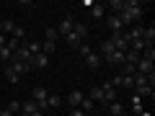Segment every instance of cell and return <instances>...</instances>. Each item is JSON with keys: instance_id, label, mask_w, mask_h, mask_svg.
<instances>
[{"instance_id": "cell-34", "label": "cell", "mask_w": 155, "mask_h": 116, "mask_svg": "<svg viewBox=\"0 0 155 116\" xmlns=\"http://www.w3.org/2000/svg\"><path fill=\"white\" fill-rule=\"evenodd\" d=\"M3 47H5V36H3V34H0V49H3Z\"/></svg>"}, {"instance_id": "cell-4", "label": "cell", "mask_w": 155, "mask_h": 116, "mask_svg": "<svg viewBox=\"0 0 155 116\" xmlns=\"http://www.w3.org/2000/svg\"><path fill=\"white\" fill-rule=\"evenodd\" d=\"M101 90H104V106H109V103H114V101H116V88L109 83V80L101 85Z\"/></svg>"}, {"instance_id": "cell-35", "label": "cell", "mask_w": 155, "mask_h": 116, "mask_svg": "<svg viewBox=\"0 0 155 116\" xmlns=\"http://www.w3.org/2000/svg\"><path fill=\"white\" fill-rule=\"evenodd\" d=\"M28 116H44V114H41V111H34V114H28Z\"/></svg>"}, {"instance_id": "cell-38", "label": "cell", "mask_w": 155, "mask_h": 116, "mask_svg": "<svg viewBox=\"0 0 155 116\" xmlns=\"http://www.w3.org/2000/svg\"><path fill=\"white\" fill-rule=\"evenodd\" d=\"M0 111H3V106H0Z\"/></svg>"}, {"instance_id": "cell-22", "label": "cell", "mask_w": 155, "mask_h": 116, "mask_svg": "<svg viewBox=\"0 0 155 116\" xmlns=\"http://www.w3.org/2000/svg\"><path fill=\"white\" fill-rule=\"evenodd\" d=\"M96 108V103L88 98V95H83V101H80V111H85V114H91V111Z\"/></svg>"}, {"instance_id": "cell-29", "label": "cell", "mask_w": 155, "mask_h": 116, "mask_svg": "<svg viewBox=\"0 0 155 116\" xmlns=\"http://www.w3.org/2000/svg\"><path fill=\"white\" fill-rule=\"evenodd\" d=\"M5 108H8V111H11V114H13V116H16V114H21V103H18V101H11V103H8V106H5Z\"/></svg>"}, {"instance_id": "cell-9", "label": "cell", "mask_w": 155, "mask_h": 116, "mask_svg": "<svg viewBox=\"0 0 155 116\" xmlns=\"http://www.w3.org/2000/svg\"><path fill=\"white\" fill-rule=\"evenodd\" d=\"M31 67H34V70H44V67H49V57H47V54L31 57Z\"/></svg>"}, {"instance_id": "cell-23", "label": "cell", "mask_w": 155, "mask_h": 116, "mask_svg": "<svg viewBox=\"0 0 155 116\" xmlns=\"http://www.w3.org/2000/svg\"><path fill=\"white\" fill-rule=\"evenodd\" d=\"M65 41H67V47H70V49H78V47L83 44V41H80V39L75 36V34H67V36H65Z\"/></svg>"}, {"instance_id": "cell-28", "label": "cell", "mask_w": 155, "mask_h": 116, "mask_svg": "<svg viewBox=\"0 0 155 116\" xmlns=\"http://www.w3.org/2000/svg\"><path fill=\"white\" fill-rule=\"evenodd\" d=\"M0 28H3V31H5V34H13V28H16V23H13L11 18H5V21L0 23Z\"/></svg>"}, {"instance_id": "cell-3", "label": "cell", "mask_w": 155, "mask_h": 116, "mask_svg": "<svg viewBox=\"0 0 155 116\" xmlns=\"http://www.w3.org/2000/svg\"><path fill=\"white\" fill-rule=\"evenodd\" d=\"M109 41L114 44L116 52H129V44H127V39H124V31H122V34H111Z\"/></svg>"}, {"instance_id": "cell-25", "label": "cell", "mask_w": 155, "mask_h": 116, "mask_svg": "<svg viewBox=\"0 0 155 116\" xmlns=\"http://www.w3.org/2000/svg\"><path fill=\"white\" fill-rule=\"evenodd\" d=\"M5 80H8V83H11V85H16V83H18V80H21V77H18V75H16V72H13V70H11V67H8V65H5Z\"/></svg>"}, {"instance_id": "cell-13", "label": "cell", "mask_w": 155, "mask_h": 116, "mask_svg": "<svg viewBox=\"0 0 155 116\" xmlns=\"http://www.w3.org/2000/svg\"><path fill=\"white\" fill-rule=\"evenodd\" d=\"M88 98L93 101V103H104V90H101V85H96V88L88 90Z\"/></svg>"}, {"instance_id": "cell-27", "label": "cell", "mask_w": 155, "mask_h": 116, "mask_svg": "<svg viewBox=\"0 0 155 116\" xmlns=\"http://www.w3.org/2000/svg\"><path fill=\"white\" fill-rule=\"evenodd\" d=\"M13 60V52L8 49V47H3V49H0V62H11Z\"/></svg>"}, {"instance_id": "cell-30", "label": "cell", "mask_w": 155, "mask_h": 116, "mask_svg": "<svg viewBox=\"0 0 155 116\" xmlns=\"http://www.w3.org/2000/svg\"><path fill=\"white\" fill-rule=\"evenodd\" d=\"M75 52H78V54H80V57H88V54H91V52H93V49H91L88 44H80V47H78Z\"/></svg>"}, {"instance_id": "cell-7", "label": "cell", "mask_w": 155, "mask_h": 116, "mask_svg": "<svg viewBox=\"0 0 155 116\" xmlns=\"http://www.w3.org/2000/svg\"><path fill=\"white\" fill-rule=\"evenodd\" d=\"M8 67H11V70L16 72L18 77H21V75H28V72L34 70V67H31V65H26V62H11V65H8Z\"/></svg>"}, {"instance_id": "cell-16", "label": "cell", "mask_w": 155, "mask_h": 116, "mask_svg": "<svg viewBox=\"0 0 155 116\" xmlns=\"http://www.w3.org/2000/svg\"><path fill=\"white\" fill-rule=\"evenodd\" d=\"M114 44H111V41H109V39H106V41H104V44H101V60H109V57L111 54H114Z\"/></svg>"}, {"instance_id": "cell-17", "label": "cell", "mask_w": 155, "mask_h": 116, "mask_svg": "<svg viewBox=\"0 0 155 116\" xmlns=\"http://www.w3.org/2000/svg\"><path fill=\"white\" fill-rule=\"evenodd\" d=\"M124 54H127V52H114L106 62H109V65H114V67H122V65H124Z\"/></svg>"}, {"instance_id": "cell-12", "label": "cell", "mask_w": 155, "mask_h": 116, "mask_svg": "<svg viewBox=\"0 0 155 116\" xmlns=\"http://www.w3.org/2000/svg\"><path fill=\"white\" fill-rule=\"evenodd\" d=\"M72 34H75L80 41H85V39H88V26H85V23H75V26H72Z\"/></svg>"}, {"instance_id": "cell-8", "label": "cell", "mask_w": 155, "mask_h": 116, "mask_svg": "<svg viewBox=\"0 0 155 116\" xmlns=\"http://www.w3.org/2000/svg\"><path fill=\"white\" fill-rule=\"evenodd\" d=\"M83 90H72L70 95H67V106H70V108H80V101H83Z\"/></svg>"}, {"instance_id": "cell-11", "label": "cell", "mask_w": 155, "mask_h": 116, "mask_svg": "<svg viewBox=\"0 0 155 116\" xmlns=\"http://www.w3.org/2000/svg\"><path fill=\"white\" fill-rule=\"evenodd\" d=\"M142 41H145V47H153V41H155V28L153 26H142Z\"/></svg>"}, {"instance_id": "cell-32", "label": "cell", "mask_w": 155, "mask_h": 116, "mask_svg": "<svg viewBox=\"0 0 155 116\" xmlns=\"http://www.w3.org/2000/svg\"><path fill=\"white\" fill-rule=\"evenodd\" d=\"M67 116H88V114L80 111V108H70V111H67Z\"/></svg>"}, {"instance_id": "cell-37", "label": "cell", "mask_w": 155, "mask_h": 116, "mask_svg": "<svg viewBox=\"0 0 155 116\" xmlns=\"http://www.w3.org/2000/svg\"><path fill=\"white\" fill-rule=\"evenodd\" d=\"M16 116H28V114H23V111H21V114H16Z\"/></svg>"}, {"instance_id": "cell-19", "label": "cell", "mask_w": 155, "mask_h": 116, "mask_svg": "<svg viewBox=\"0 0 155 116\" xmlns=\"http://www.w3.org/2000/svg\"><path fill=\"white\" fill-rule=\"evenodd\" d=\"M62 106V98L57 93H49V98H47V108H60Z\"/></svg>"}, {"instance_id": "cell-1", "label": "cell", "mask_w": 155, "mask_h": 116, "mask_svg": "<svg viewBox=\"0 0 155 116\" xmlns=\"http://www.w3.org/2000/svg\"><path fill=\"white\" fill-rule=\"evenodd\" d=\"M140 18H142V5H140L137 0H124V11L119 13L122 26H134Z\"/></svg>"}, {"instance_id": "cell-31", "label": "cell", "mask_w": 155, "mask_h": 116, "mask_svg": "<svg viewBox=\"0 0 155 116\" xmlns=\"http://www.w3.org/2000/svg\"><path fill=\"white\" fill-rule=\"evenodd\" d=\"M57 36H60L57 28H47V39H44V41H57Z\"/></svg>"}, {"instance_id": "cell-6", "label": "cell", "mask_w": 155, "mask_h": 116, "mask_svg": "<svg viewBox=\"0 0 155 116\" xmlns=\"http://www.w3.org/2000/svg\"><path fill=\"white\" fill-rule=\"evenodd\" d=\"M106 23H109L111 34H122V31H124V26H122V21H119V16H114V13H109V16H106Z\"/></svg>"}, {"instance_id": "cell-10", "label": "cell", "mask_w": 155, "mask_h": 116, "mask_svg": "<svg viewBox=\"0 0 155 116\" xmlns=\"http://www.w3.org/2000/svg\"><path fill=\"white\" fill-rule=\"evenodd\" d=\"M83 60H85V65H88L91 70H98V67H101V62H104L98 52H91V54H88V57H83Z\"/></svg>"}, {"instance_id": "cell-5", "label": "cell", "mask_w": 155, "mask_h": 116, "mask_svg": "<svg viewBox=\"0 0 155 116\" xmlns=\"http://www.w3.org/2000/svg\"><path fill=\"white\" fill-rule=\"evenodd\" d=\"M72 26H75V21H72V18L67 16V18H62V21H60V26H54V28H57V34H60V36L65 39L67 34H72Z\"/></svg>"}, {"instance_id": "cell-14", "label": "cell", "mask_w": 155, "mask_h": 116, "mask_svg": "<svg viewBox=\"0 0 155 116\" xmlns=\"http://www.w3.org/2000/svg\"><path fill=\"white\" fill-rule=\"evenodd\" d=\"M109 114H111V116H124V114H127V111H124V103H122V101L109 103Z\"/></svg>"}, {"instance_id": "cell-21", "label": "cell", "mask_w": 155, "mask_h": 116, "mask_svg": "<svg viewBox=\"0 0 155 116\" xmlns=\"http://www.w3.org/2000/svg\"><path fill=\"white\" fill-rule=\"evenodd\" d=\"M26 49L31 52V57L41 54V41H26Z\"/></svg>"}, {"instance_id": "cell-26", "label": "cell", "mask_w": 155, "mask_h": 116, "mask_svg": "<svg viewBox=\"0 0 155 116\" xmlns=\"http://www.w3.org/2000/svg\"><path fill=\"white\" fill-rule=\"evenodd\" d=\"M21 111H23V114H34V111H39V108H36L34 101H26V103H21Z\"/></svg>"}, {"instance_id": "cell-15", "label": "cell", "mask_w": 155, "mask_h": 116, "mask_svg": "<svg viewBox=\"0 0 155 116\" xmlns=\"http://www.w3.org/2000/svg\"><path fill=\"white\" fill-rule=\"evenodd\" d=\"M134 95L137 98H153V85H140V88H134Z\"/></svg>"}, {"instance_id": "cell-33", "label": "cell", "mask_w": 155, "mask_h": 116, "mask_svg": "<svg viewBox=\"0 0 155 116\" xmlns=\"http://www.w3.org/2000/svg\"><path fill=\"white\" fill-rule=\"evenodd\" d=\"M0 116H13V114H11L8 108H3V111H0Z\"/></svg>"}, {"instance_id": "cell-2", "label": "cell", "mask_w": 155, "mask_h": 116, "mask_svg": "<svg viewBox=\"0 0 155 116\" xmlns=\"http://www.w3.org/2000/svg\"><path fill=\"white\" fill-rule=\"evenodd\" d=\"M47 98H49L47 88H41V85H39V88H34V103H36V108L41 111V114L47 111Z\"/></svg>"}, {"instance_id": "cell-18", "label": "cell", "mask_w": 155, "mask_h": 116, "mask_svg": "<svg viewBox=\"0 0 155 116\" xmlns=\"http://www.w3.org/2000/svg\"><path fill=\"white\" fill-rule=\"evenodd\" d=\"M91 16L96 18V21H101V18H106V5H91Z\"/></svg>"}, {"instance_id": "cell-24", "label": "cell", "mask_w": 155, "mask_h": 116, "mask_svg": "<svg viewBox=\"0 0 155 116\" xmlns=\"http://www.w3.org/2000/svg\"><path fill=\"white\" fill-rule=\"evenodd\" d=\"M109 8L114 11V16H119V13L124 11V0H111V3H109Z\"/></svg>"}, {"instance_id": "cell-20", "label": "cell", "mask_w": 155, "mask_h": 116, "mask_svg": "<svg viewBox=\"0 0 155 116\" xmlns=\"http://www.w3.org/2000/svg\"><path fill=\"white\" fill-rule=\"evenodd\" d=\"M54 52H57V44H54V41H41V54L49 57V54H54Z\"/></svg>"}, {"instance_id": "cell-36", "label": "cell", "mask_w": 155, "mask_h": 116, "mask_svg": "<svg viewBox=\"0 0 155 116\" xmlns=\"http://www.w3.org/2000/svg\"><path fill=\"white\" fill-rule=\"evenodd\" d=\"M137 116H150V114H147V111H142V114H137Z\"/></svg>"}]
</instances>
